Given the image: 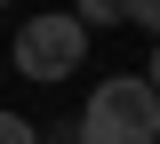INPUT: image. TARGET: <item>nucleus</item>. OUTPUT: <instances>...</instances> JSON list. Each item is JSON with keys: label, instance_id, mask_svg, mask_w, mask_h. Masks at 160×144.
Returning a JSON list of instances; mask_svg holds the SVG:
<instances>
[{"label": "nucleus", "instance_id": "1", "mask_svg": "<svg viewBox=\"0 0 160 144\" xmlns=\"http://www.w3.org/2000/svg\"><path fill=\"white\" fill-rule=\"evenodd\" d=\"M72 144H160V96L136 72L96 80L88 104H80V120H72Z\"/></svg>", "mask_w": 160, "mask_h": 144}, {"label": "nucleus", "instance_id": "2", "mask_svg": "<svg viewBox=\"0 0 160 144\" xmlns=\"http://www.w3.org/2000/svg\"><path fill=\"white\" fill-rule=\"evenodd\" d=\"M80 64H88V32H80L72 8H64V16H24L16 40H8V72H24V80H40V88L72 80Z\"/></svg>", "mask_w": 160, "mask_h": 144}, {"label": "nucleus", "instance_id": "3", "mask_svg": "<svg viewBox=\"0 0 160 144\" xmlns=\"http://www.w3.org/2000/svg\"><path fill=\"white\" fill-rule=\"evenodd\" d=\"M72 16H80V32H96V24H128V0H80Z\"/></svg>", "mask_w": 160, "mask_h": 144}, {"label": "nucleus", "instance_id": "4", "mask_svg": "<svg viewBox=\"0 0 160 144\" xmlns=\"http://www.w3.org/2000/svg\"><path fill=\"white\" fill-rule=\"evenodd\" d=\"M0 144H40V128L24 120V112H8V104H0Z\"/></svg>", "mask_w": 160, "mask_h": 144}, {"label": "nucleus", "instance_id": "5", "mask_svg": "<svg viewBox=\"0 0 160 144\" xmlns=\"http://www.w3.org/2000/svg\"><path fill=\"white\" fill-rule=\"evenodd\" d=\"M128 24H144V32L160 40V0H128Z\"/></svg>", "mask_w": 160, "mask_h": 144}, {"label": "nucleus", "instance_id": "6", "mask_svg": "<svg viewBox=\"0 0 160 144\" xmlns=\"http://www.w3.org/2000/svg\"><path fill=\"white\" fill-rule=\"evenodd\" d=\"M136 80H144V88L160 96V40H152V56H144V72H136Z\"/></svg>", "mask_w": 160, "mask_h": 144}, {"label": "nucleus", "instance_id": "7", "mask_svg": "<svg viewBox=\"0 0 160 144\" xmlns=\"http://www.w3.org/2000/svg\"><path fill=\"white\" fill-rule=\"evenodd\" d=\"M0 80H8V56H0Z\"/></svg>", "mask_w": 160, "mask_h": 144}, {"label": "nucleus", "instance_id": "8", "mask_svg": "<svg viewBox=\"0 0 160 144\" xmlns=\"http://www.w3.org/2000/svg\"><path fill=\"white\" fill-rule=\"evenodd\" d=\"M0 8H8V0H0Z\"/></svg>", "mask_w": 160, "mask_h": 144}]
</instances>
